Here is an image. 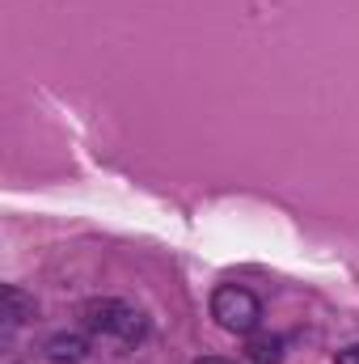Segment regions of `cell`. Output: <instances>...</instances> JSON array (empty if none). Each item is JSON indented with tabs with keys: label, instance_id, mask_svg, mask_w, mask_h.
<instances>
[{
	"label": "cell",
	"instance_id": "6da1fadb",
	"mask_svg": "<svg viewBox=\"0 0 359 364\" xmlns=\"http://www.w3.org/2000/svg\"><path fill=\"white\" fill-rule=\"evenodd\" d=\"M81 318H85V326L93 335H106V339H118V343H140L144 331H148L144 314L136 305L118 301V296H93L81 309Z\"/></svg>",
	"mask_w": 359,
	"mask_h": 364
},
{
	"label": "cell",
	"instance_id": "7a4b0ae2",
	"mask_svg": "<svg viewBox=\"0 0 359 364\" xmlns=\"http://www.w3.org/2000/svg\"><path fill=\"white\" fill-rule=\"evenodd\" d=\"M211 318H216L228 335H254L258 322H263V301H258L250 288L224 284V288L211 292Z\"/></svg>",
	"mask_w": 359,
	"mask_h": 364
},
{
	"label": "cell",
	"instance_id": "3957f363",
	"mask_svg": "<svg viewBox=\"0 0 359 364\" xmlns=\"http://www.w3.org/2000/svg\"><path fill=\"white\" fill-rule=\"evenodd\" d=\"M34 318V301L17 288V284H9L4 288V343L13 339V331L21 326V322H30Z\"/></svg>",
	"mask_w": 359,
	"mask_h": 364
},
{
	"label": "cell",
	"instance_id": "277c9868",
	"mask_svg": "<svg viewBox=\"0 0 359 364\" xmlns=\"http://www.w3.org/2000/svg\"><path fill=\"white\" fill-rule=\"evenodd\" d=\"M85 352H89V343L81 335H55L47 343V360H55V364H77V360H85Z\"/></svg>",
	"mask_w": 359,
	"mask_h": 364
},
{
	"label": "cell",
	"instance_id": "5b68a950",
	"mask_svg": "<svg viewBox=\"0 0 359 364\" xmlns=\"http://www.w3.org/2000/svg\"><path fill=\"white\" fill-rule=\"evenodd\" d=\"M245 360L250 364H279L283 360V343H279L275 335H258V339H250Z\"/></svg>",
	"mask_w": 359,
	"mask_h": 364
},
{
	"label": "cell",
	"instance_id": "8992f818",
	"mask_svg": "<svg viewBox=\"0 0 359 364\" xmlns=\"http://www.w3.org/2000/svg\"><path fill=\"white\" fill-rule=\"evenodd\" d=\"M334 364H359V348H343V352H334Z\"/></svg>",
	"mask_w": 359,
	"mask_h": 364
},
{
	"label": "cell",
	"instance_id": "52a82bcc",
	"mask_svg": "<svg viewBox=\"0 0 359 364\" xmlns=\"http://www.w3.org/2000/svg\"><path fill=\"white\" fill-rule=\"evenodd\" d=\"M194 364H233V360H224V356H203V360H194Z\"/></svg>",
	"mask_w": 359,
	"mask_h": 364
}]
</instances>
